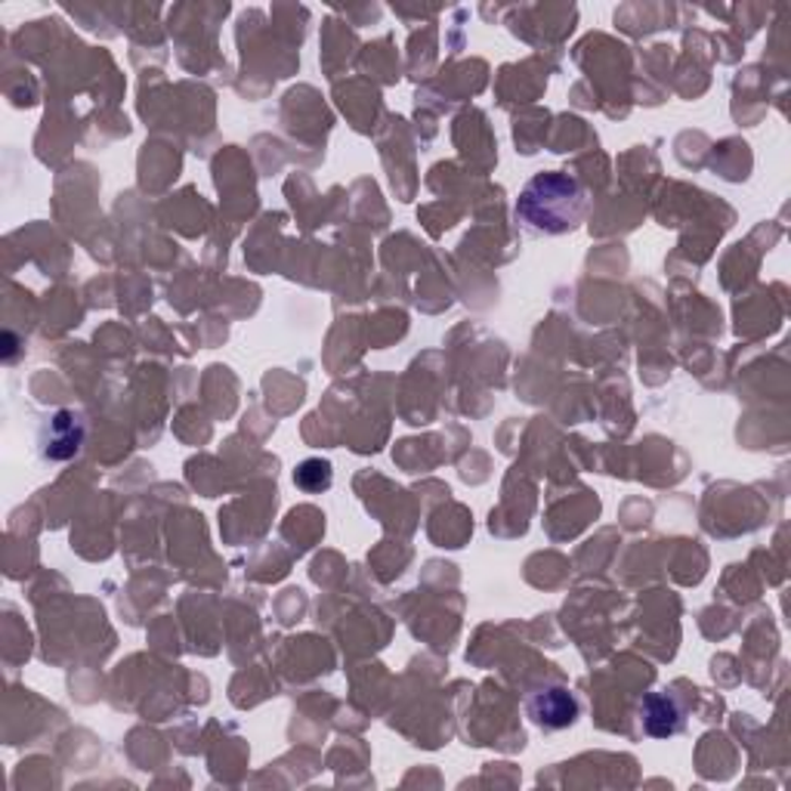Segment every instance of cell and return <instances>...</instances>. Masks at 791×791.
Wrapping results in <instances>:
<instances>
[{
    "instance_id": "obj_1",
    "label": "cell",
    "mask_w": 791,
    "mask_h": 791,
    "mask_svg": "<svg viewBox=\"0 0 791 791\" xmlns=\"http://www.w3.org/2000/svg\"><path fill=\"white\" fill-rule=\"evenodd\" d=\"M588 198L579 180L566 174H539L517 201V220L522 226L539 235H560V232L576 230L584 217Z\"/></svg>"
},
{
    "instance_id": "obj_3",
    "label": "cell",
    "mask_w": 791,
    "mask_h": 791,
    "mask_svg": "<svg viewBox=\"0 0 791 791\" xmlns=\"http://www.w3.org/2000/svg\"><path fill=\"white\" fill-rule=\"evenodd\" d=\"M640 720H643V730L656 739H668L680 730L683 717H680V708L671 695L665 693H653L643 699V708H640Z\"/></svg>"
},
{
    "instance_id": "obj_2",
    "label": "cell",
    "mask_w": 791,
    "mask_h": 791,
    "mask_svg": "<svg viewBox=\"0 0 791 791\" xmlns=\"http://www.w3.org/2000/svg\"><path fill=\"white\" fill-rule=\"evenodd\" d=\"M526 712L532 717V724L541 730H566L576 724L579 717V699L569 693L566 687H541L529 695Z\"/></svg>"
},
{
    "instance_id": "obj_4",
    "label": "cell",
    "mask_w": 791,
    "mask_h": 791,
    "mask_svg": "<svg viewBox=\"0 0 791 791\" xmlns=\"http://www.w3.org/2000/svg\"><path fill=\"white\" fill-rule=\"evenodd\" d=\"M77 443H81V424H77L75 415L69 411H59L57 418L50 421V443H47V455L53 458L57 455V445H62V458L75 455Z\"/></svg>"
},
{
    "instance_id": "obj_5",
    "label": "cell",
    "mask_w": 791,
    "mask_h": 791,
    "mask_svg": "<svg viewBox=\"0 0 791 791\" xmlns=\"http://www.w3.org/2000/svg\"><path fill=\"white\" fill-rule=\"evenodd\" d=\"M294 483L300 485L304 492H322L331 485V464L319 461V458H309L297 470H294Z\"/></svg>"
}]
</instances>
